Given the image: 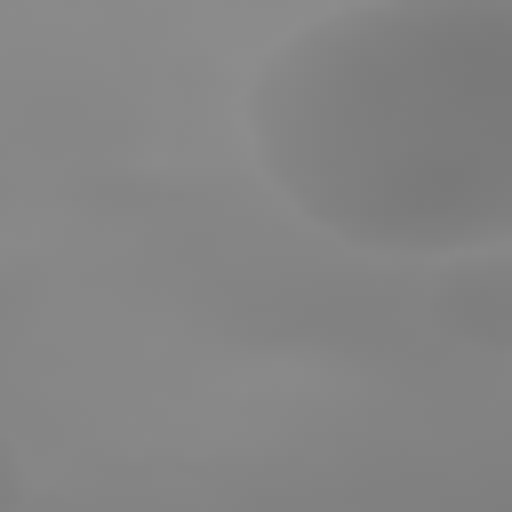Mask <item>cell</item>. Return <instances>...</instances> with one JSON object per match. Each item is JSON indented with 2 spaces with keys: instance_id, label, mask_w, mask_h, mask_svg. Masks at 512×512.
Returning <instances> with one entry per match:
<instances>
[{
  "instance_id": "obj_2",
  "label": "cell",
  "mask_w": 512,
  "mask_h": 512,
  "mask_svg": "<svg viewBox=\"0 0 512 512\" xmlns=\"http://www.w3.org/2000/svg\"><path fill=\"white\" fill-rule=\"evenodd\" d=\"M32 504V472H24V448L0 432V512H24Z\"/></svg>"
},
{
  "instance_id": "obj_1",
  "label": "cell",
  "mask_w": 512,
  "mask_h": 512,
  "mask_svg": "<svg viewBox=\"0 0 512 512\" xmlns=\"http://www.w3.org/2000/svg\"><path fill=\"white\" fill-rule=\"evenodd\" d=\"M264 192L392 264H504L512 0H344L272 40L240 96Z\"/></svg>"
}]
</instances>
